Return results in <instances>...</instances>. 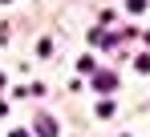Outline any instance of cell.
<instances>
[{"mask_svg":"<svg viewBox=\"0 0 150 137\" xmlns=\"http://www.w3.org/2000/svg\"><path fill=\"white\" fill-rule=\"evenodd\" d=\"M93 89L98 93H114L118 89V77H114V73H93Z\"/></svg>","mask_w":150,"mask_h":137,"instance_id":"1","label":"cell"},{"mask_svg":"<svg viewBox=\"0 0 150 137\" xmlns=\"http://www.w3.org/2000/svg\"><path fill=\"white\" fill-rule=\"evenodd\" d=\"M37 129H41V137H57V125H53V117H41V121H37Z\"/></svg>","mask_w":150,"mask_h":137,"instance_id":"2","label":"cell"},{"mask_svg":"<svg viewBox=\"0 0 150 137\" xmlns=\"http://www.w3.org/2000/svg\"><path fill=\"white\" fill-rule=\"evenodd\" d=\"M98 117H114V101H101V105H98Z\"/></svg>","mask_w":150,"mask_h":137,"instance_id":"3","label":"cell"},{"mask_svg":"<svg viewBox=\"0 0 150 137\" xmlns=\"http://www.w3.org/2000/svg\"><path fill=\"white\" fill-rule=\"evenodd\" d=\"M134 68H138V73H150V52H146V57H138V61H134Z\"/></svg>","mask_w":150,"mask_h":137,"instance_id":"4","label":"cell"},{"mask_svg":"<svg viewBox=\"0 0 150 137\" xmlns=\"http://www.w3.org/2000/svg\"><path fill=\"white\" fill-rule=\"evenodd\" d=\"M12 137H28V133H25V129H12Z\"/></svg>","mask_w":150,"mask_h":137,"instance_id":"5","label":"cell"},{"mask_svg":"<svg viewBox=\"0 0 150 137\" xmlns=\"http://www.w3.org/2000/svg\"><path fill=\"white\" fill-rule=\"evenodd\" d=\"M0 89H4V73H0Z\"/></svg>","mask_w":150,"mask_h":137,"instance_id":"6","label":"cell"},{"mask_svg":"<svg viewBox=\"0 0 150 137\" xmlns=\"http://www.w3.org/2000/svg\"><path fill=\"white\" fill-rule=\"evenodd\" d=\"M4 4H8V0H4Z\"/></svg>","mask_w":150,"mask_h":137,"instance_id":"7","label":"cell"}]
</instances>
